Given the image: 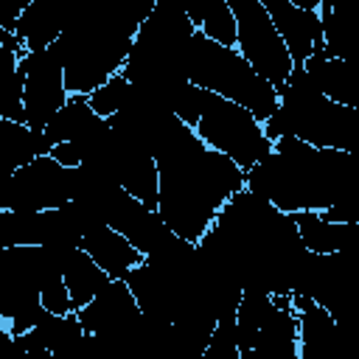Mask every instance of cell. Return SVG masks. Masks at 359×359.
I'll return each instance as SVG.
<instances>
[{
    "mask_svg": "<svg viewBox=\"0 0 359 359\" xmlns=\"http://www.w3.org/2000/svg\"><path fill=\"white\" fill-rule=\"evenodd\" d=\"M157 168V213L168 230L196 244L219 208L244 188V171L208 149L191 126L165 112L149 137Z\"/></svg>",
    "mask_w": 359,
    "mask_h": 359,
    "instance_id": "cell-1",
    "label": "cell"
},
{
    "mask_svg": "<svg viewBox=\"0 0 359 359\" xmlns=\"http://www.w3.org/2000/svg\"><path fill=\"white\" fill-rule=\"evenodd\" d=\"M210 233L227 255L241 292H264L269 297L294 292L309 252L289 213L241 188L219 208Z\"/></svg>",
    "mask_w": 359,
    "mask_h": 359,
    "instance_id": "cell-2",
    "label": "cell"
},
{
    "mask_svg": "<svg viewBox=\"0 0 359 359\" xmlns=\"http://www.w3.org/2000/svg\"><path fill=\"white\" fill-rule=\"evenodd\" d=\"M244 188L280 213H320L359 196V154L280 137L261 163L244 171Z\"/></svg>",
    "mask_w": 359,
    "mask_h": 359,
    "instance_id": "cell-3",
    "label": "cell"
},
{
    "mask_svg": "<svg viewBox=\"0 0 359 359\" xmlns=\"http://www.w3.org/2000/svg\"><path fill=\"white\" fill-rule=\"evenodd\" d=\"M275 93L278 107L261 123L269 143L294 137L314 149H339L359 154V109L328 101L323 93H317L303 67H292V73Z\"/></svg>",
    "mask_w": 359,
    "mask_h": 359,
    "instance_id": "cell-4",
    "label": "cell"
},
{
    "mask_svg": "<svg viewBox=\"0 0 359 359\" xmlns=\"http://www.w3.org/2000/svg\"><path fill=\"white\" fill-rule=\"evenodd\" d=\"M182 73L185 79L230 104L244 107L258 123H264L275 107L278 93L272 84H266L241 56L236 48H222L210 39H205L199 31H194L185 56H182Z\"/></svg>",
    "mask_w": 359,
    "mask_h": 359,
    "instance_id": "cell-5",
    "label": "cell"
},
{
    "mask_svg": "<svg viewBox=\"0 0 359 359\" xmlns=\"http://www.w3.org/2000/svg\"><path fill=\"white\" fill-rule=\"evenodd\" d=\"M194 132L208 149L219 151L241 171H250L255 163H261L272 151V143L266 140L264 126L244 107L230 104L205 90H202V109Z\"/></svg>",
    "mask_w": 359,
    "mask_h": 359,
    "instance_id": "cell-6",
    "label": "cell"
},
{
    "mask_svg": "<svg viewBox=\"0 0 359 359\" xmlns=\"http://www.w3.org/2000/svg\"><path fill=\"white\" fill-rule=\"evenodd\" d=\"M236 17V50L238 56L275 90L292 73V59L266 14L261 0H227Z\"/></svg>",
    "mask_w": 359,
    "mask_h": 359,
    "instance_id": "cell-7",
    "label": "cell"
},
{
    "mask_svg": "<svg viewBox=\"0 0 359 359\" xmlns=\"http://www.w3.org/2000/svg\"><path fill=\"white\" fill-rule=\"evenodd\" d=\"M67 199H73V168H62L48 154L31 160L0 182V210H59Z\"/></svg>",
    "mask_w": 359,
    "mask_h": 359,
    "instance_id": "cell-8",
    "label": "cell"
},
{
    "mask_svg": "<svg viewBox=\"0 0 359 359\" xmlns=\"http://www.w3.org/2000/svg\"><path fill=\"white\" fill-rule=\"evenodd\" d=\"M20 70L25 73V90H22L25 126L31 132H42L50 123V118L67 104L62 65L48 48L39 53H25L20 59Z\"/></svg>",
    "mask_w": 359,
    "mask_h": 359,
    "instance_id": "cell-9",
    "label": "cell"
},
{
    "mask_svg": "<svg viewBox=\"0 0 359 359\" xmlns=\"http://www.w3.org/2000/svg\"><path fill=\"white\" fill-rule=\"evenodd\" d=\"M76 317L84 334L104 337L115 345H129L140 309L123 280H109L84 309L76 311Z\"/></svg>",
    "mask_w": 359,
    "mask_h": 359,
    "instance_id": "cell-10",
    "label": "cell"
},
{
    "mask_svg": "<svg viewBox=\"0 0 359 359\" xmlns=\"http://www.w3.org/2000/svg\"><path fill=\"white\" fill-rule=\"evenodd\" d=\"M297 314V359H353L345 325L303 294H289Z\"/></svg>",
    "mask_w": 359,
    "mask_h": 359,
    "instance_id": "cell-11",
    "label": "cell"
},
{
    "mask_svg": "<svg viewBox=\"0 0 359 359\" xmlns=\"http://www.w3.org/2000/svg\"><path fill=\"white\" fill-rule=\"evenodd\" d=\"M6 247H81V236L59 210L14 213L0 210V250Z\"/></svg>",
    "mask_w": 359,
    "mask_h": 359,
    "instance_id": "cell-12",
    "label": "cell"
},
{
    "mask_svg": "<svg viewBox=\"0 0 359 359\" xmlns=\"http://www.w3.org/2000/svg\"><path fill=\"white\" fill-rule=\"evenodd\" d=\"M261 6L266 8L294 67H303L309 56L323 53V31L317 11H303L289 0H261Z\"/></svg>",
    "mask_w": 359,
    "mask_h": 359,
    "instance_id": "cell-13",
    "label": "cell"
},
{
    "mask_svg": "<svg viewBox=\"0 0 359 359\" xmlns=\"http://www.w3.org/2000/svg\"><path fill=\"white\" fill-rule=\"evenodd\" d=\"M67 11L50 0H28L22 14L17 17L14 36L25 48V53L48 50L65 31Z\"/></svg>",
    "mask_w": 359,
    "mask_h": 359,
    "instance_id": "cell-14",
    "label": "cell"
},
{
    "mask_svg": "<svg viewBox=\"0 0 359 359\" xmlns=\"http://www.w3.org/2000/svg\"><path fill=\"white\" fill-rule=\"evenodd\" d=\"M303 70L309 81L317 87V93H323L328 101L359 109V81H356V70L351 67V62L314 53L303 62Z\"/></svg>",
    "mask_w": 359,
    "mask_h": 359,
    "instance_id": "cell-15",
    "label": "cell"
},
{
    "mask_svg": "<svg viewBox=\"0 0 359 359\" xmlns=\"http://www.w3.org/2000/svg\"><path fill=\"white\" fill-rule=\"evenodd\" d=\"M95 264L98 269L109 278V280H123L129 275V269H135L137 264H143V255L112 227H95L81 238V247Z\"/></svg>",
    "mask_w": 359,
    "mask_h": 359,
    "instance_id": "cell-16",
    "label": "cell"
},
{
    "mask_svg": "<svg viewBox=\"0 0 359 359\" xmlns=\"http://www.w3.org/2000/svg\"><path fill=\"white\" fill-rule=\"evenodd\" d=\"M292 219H294L303 250L311 255H331L339 250L359 247V224H334L314 210L292 213Z\"/></svg>",
    "mask_w": 359,
    "mask_h": 359,
    "instance_id": "cell-17",
    "label": "cell"
},
{
    "mask_svg": "<svg viewBox=\"0 0 359 359\" xmlns=\"http://www.w3.org/2000/svg\"><path fill=\"white\" fill-rule=\"evenodd\" d=\"M238 359H297V314L272 306L252 348Z\"/></svg>",
    "mask_w": 359,
    "mask_h": 359,
    "instance_id": "cell-18",
    "label": "cell"
},
{
    "mask_svg": "<svg viewBox=\"0 0 359 359\" xmlns=\"http://www.w3.org/2000/svg\"><path fill=\"white\" fill-rule=\"evenodd\" d=\"M62 280L67 286V294H70V303L76 311L84 309L109 283V278L98 269V264L84 250H73L67 255V261L62 264Z\"/></svg>",
    "mask_w": 359,
    "mask_h": 359,
    "instance_id": "cell-19",
    "label": "cell"
},
{
    "mask_svg": "<svg viewBox=\"0 0 359 359\" xmlns=\"http://www.w3.org/2000/svg\"><path fill=\"white\" fill-rule=\"evenodd\" d=\"M36 137L25 123H11L0 118V182H6L17 168L36 160Z\"/></svg>",
    "mask_w": 359,
    "mask_h": 359,
    "instance_id": "cell-20",
    "label": "cell"
},
{
    "mask_svg": "<svg viewBox=\"0 0 359 359\" xmlns=\"http://www.w3.org/2000/svg\"><path fill=\"white\" fill-rule=\"evenodd\" d=\"M272 309V297L264 294V292H241V300H238V309H236V345H238V353L250 351L266 314Z\"/></svg>",
    "mask_w": 359,
    "mask_h": 359,
    "instance_id": "cell-21",
    "label": "cell"
},
{
    "mask_svg": "<svg viewBox=\"0 0 359 359\" xmlns=\"http://www.w3.org/2000/svg\"><path fill=\"white\" fill-rule=\"evenodd\" d=\"M126 95H129V81L118 73V76H112L109 81H104L98 90H93V93L87 95V107H90L101 121H107V118H112V115L126 104Z\"/></svg>",
    "mask_w": 359,
    "mask_h": 359,
    "instance_id": "cell-22",
    "label": "cell"
},
{
    "mask_svg": "<svg viewBox=\"0 0 359 359\" xmlns=\"http://www.w3.org/2000/svg\"><path fill=\"white\" fill-rule=\"evenodd\" d=\"M22 90H25V73L14 70V76L0 87V118L11 123H25V109H22Z\"/></svg>",
    "mask_w": 359,
    "mask_h": 359,
    "instance_id": "cell-23",
    "label": "cell"
},
{
    "mask_svg": "<svg viewBox=\"0 0 359 359\" xmlns=\"http://www.w3.org/2000/svg\"><path fill=\"white\" fill-rule=\"evenodd\" d=\"M50 160H56L62 168H79L81 165V154L73 143H56L50 151H48Z\"/></svg>",
    "mask_w": 359,
    "mask_h": 359,
    "instance_id": "cell-24",
    "label": "cell"
},
{
    "mask_svg": "<svg viewBox=\"0 0 359 359\" xmlns=\"http://www.w3.org/2000/svg\"><path fill=\"white\" fill-rule=\"evenodd\" d=\"M3 359H53L50 351H20L17 345H11V351Z\"/></svg>",
    "mask_w": 359,
    "mask_h": 359,
    "instance_id": "cell-25",
    "label": "cell"
},
{
    "mask_svg": "<svg viewBox=\"0 0 359 359\" xmlns=\"http://www.w3.org/2000/svg\"><path fill=\"white\" fill-rule=\"evenodd\" d=\"M11 345H14V337H11V334H8V328L0 323V359L11 351Z\"/></svg>",
    "mask_w": 359,
    "mask_h": 359,
    "instance_id": "cell-26",
    "label": "cell"
}]
</instances>
